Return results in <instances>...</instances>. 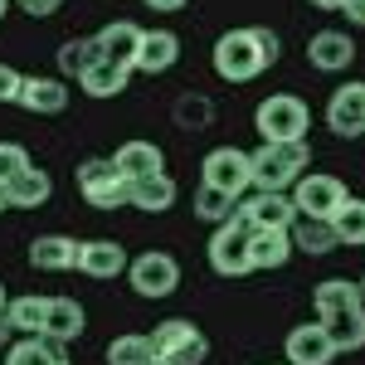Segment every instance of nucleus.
<instances>
[{"mask_svg":"<svg viewBox=\"0 0 365 365\" xmlns=\"http://www.w3.org/2000/svg\"><path fill=\"white\" fill-rule=\"evenodd\" d=\"M317 302V322L327 327V336L336 351H361L365 346V302L351 278H327L312 292Z\"/></svg>","mask_w":365,"mask_h":365,"instance_id":"nucleus-1","label":"nucleus"},{"mask_svg":"<svg viewBox=\"0 0 365 365\" xmlns=\"http://www.w3.org/2000/svg\"><path fill=\"white\" fill-rule=\"evenodd\" d=\"M253 161V190H278V195H287L302 175L312 170V146L307 141H278V146H258V151H249Z\"/></svg>","mask_w":365,"mask_h":365,"instance_id":"nucleus-2","label":"nucleus"},{"mask_svg":"<svg viewBox=\"0 0 365 365\" xmlns=\"http://www.w3.org/2000/svg\"><path fill=\"white\" fill-rule=\"evenodd\" d=\"M307 127H312V108L297 93H268L253 108V132L268 146H278V141H307Z\"/></svg>","mask_w":365,"mask_h":365,"instance_id":"nucleus-3","label":"nucleus"},{"mask_svg":"<svg viewBox=\"0 0 365 365\" xmlns=\"http://www.w3.org/2000/svg\"><path fill=\"white\" fill-rule=\"evenodd\" d=\"M210 58H215V73H220L225 83H253L263 68H273V63H268V54H263V44H258V25L220 34Z\"/></svg>","mask_w":365,"mask_h":365,"instance_id":"nucleus-4","label":"nucleus"},{"mask_svg":"<svg viewBox=\"0 0 365 365\" xmlns=\"http://www.w3.org/2000/svg\"><path fill=\"white\" fill-rule=\"evenodd\" d=\"M287 195H292V210H297L302 220H327V225H331V220L341 215V205L351 200V190H346V180H341V175L307 170Z\"/></svg>","mask_w":365,"mask_h":365,"instance_id":"nucleus-5","label":"nucleus"},{"mask_svg":"<svg viewBox=\"0 0 365 365\" xmlns=\"http://www.w3.org/2000/svg\"><path fill=\"white\" fill-rule=\"evenodd\" d=\"M73 180H78V195L93 210H122L127 195H132V180L113 166V156H88L83 166L73 170Z\"/></svg>","mask_w":365,"mask_h":365,"instance_id":"nucleus-6","label":"nucleus"},{"mask_svg":"<svg viewBox=\"0 0 365 365\" xmlns=\"http://www.w3.org/2000/svg\"><path fill=\"white\" fill-rule=\"evenodd\" d=\"M200 185L244 200V190H253V161H249V151H244V146H215V151L200 161Z\"/></svg>","mask_w":365,"mask_h":365,"instance_id":"nucleus-7","label":"nucleus"},{"mask_svg":"<svg viewBox=\"0 0 365 365\" xmlns=\"http://www.w3.org/2000/svg\"><path fill=\"white\" fill-rule=\"evenodd\" d=\"M127 282H132L137 297L161 302V297H170V292L180 287V263H175L170 253H161V249H146V253H137V258L127 263Z\"/></svg>","mask_w":365,"mask_h":365,"instance_id":"nucleus-8","label":"nucleus"},{"mask_svg":"<svg viewBox=\"0 0 365 365\" xmlns=\"http://www.w3.org/2000/svg\"><path fill=\"white\" fill-rule=\"evenodd\" d=\"M151 346H156V356H161V361H170V365H200L205 356H210L205 331H200L195 322H185V317L161 322V327L151 331Z\"/></svg>","mask_w":365,"mask_h":365,"instance_id":"nucleus-9","label":"nucleus"},{"mask_svg":"<svg viewBox=\"0 0 365 365\" xmlns=\"http://www.w3.org/2000/svg\"><path fill=\"white\" fill-rule=\"evenodd\" d=\"M249 234L253 229H244L239 220H229V225H220L210 234V268L220 278H244V273H253L249 268Z\"/></svg>","mask_w":365,"mask_h":365,"instance_id":"nucleus-10","label":"nucleus"},{"mask_svg":"<svg viewBox=\"0 0 365 365\" xmlns=\"http://www.w3.org/2000/svg\"><path fill=\"white\" fill-rule=\"evenodd\" d=\"M327 127H331L336 137H346V141L365 132V83L361 78L331 88V98H327Z\"/></svg>","mask_w":365,"mask_h":365,"instance_id":"nucleus-11","label":"nucleus"},{"mask_svg":"<svg viewBox=\"0 0 365 365\" xmlns=\"http://www.w3.org/2000/svg\"><path fill=\"white\" fill-rule=\"evenodd\" d=\"M234 220L244 229H292L297 225V210H292V195H268V190H258L253 200H239V210H234Z\"/></svg>","mask_w":365,"mask_h":365,"instance_id":"nucleus-12","label":"nucleus"},{"mask_svg":"<svg viewBox=\"0 0 365 365\" xmlns=\"http://www.w3.org/2000/svg\"><path fill=\"white\" fill-rule=\"evenodd\" d=\"M282 356H287V365H331L336 361V346H331V336H327L322 322H302V327L287 331Z\"/></svg>","mask_w":365,"mask_h":365,"instance_id":"nucleus-13","label":"nucleus"},{"mask_svg":"<svg viewBox=\"0 0 365 365\" xmlns=\"http://www.w3.org/2000/svg\"><path fill=\"white\" fill-rule=\"evenodd\" d=\"M356 58V39L346 29H317L307 39V63L317 73H346Z\"/></svg>","mask_w":365,"mask_h":365,"instance_id":"nucleus-14","label":"nucleus"},{"mask_svg":"<svg viewBox=\"0 0 365 365\" xmlns=\"http://www.w3.org/2000/svg\"><path fill=\"white\" fill-rule=\"evenodd\" d=\"M180 58V34L175 29H141V49H137V63L132 73H170Z\"/></svg>","mask_w":365,"mask_h":365,"instance_id":"nucleus-15","label":"nucleus"},{"mask_svg":"<svg viewBox=\"0 0 365 365\" xmlns=\"http://www.w3.org/2000/svg\"><path fill=\"white\" fill-rule=\"evenodd\" d=\"M29 268H39V273H73L78 268V239H68V234H39L29 244Z\"/></svg>","mask_w":365,"mask_h":365,"instance_id":"nucleus-16","label":"nucleus"},{"mask_svg":"<svg viewBox=\"0 0 365 365\" xmlns=\"http://www.w3.org/2000/svg\"><path fill=\"white\" fill-rule=\"evenodd\" d=\"M287 258H292V234L287 229H253L249 234V268L253 273L287 268Z\"/></svg>","mask_w":365,"mask_h":365,"instance_id":"nucleus-17","label":"nucleus"},{"mask_svg":"<svg viewBox=\"0 0 365 365\" xmlns=\"http://www.w3.org/2000/svg\"><path fill=\"white\" fill-rule=\"evenodd\" d=\"M127 249L117 244V239H88L78 244V273L88 278H117V273H127Z\"/></svg>","mask_w":365,"mask_h":365,"instance_id":"nucleus-18","label":"nucleus"},{"mask_svg":"<svg viewBox=\"0 0 365 365\" xmlns=\"http://www.w3.org/2000/svg\"><path fill=\"white\" fill-rule=\"evenodd\" d=\"M68 83L63 78H25V88H20V108L25 113H34V117H58L63 108H68Z\"/></svg>","mask_w":365,"mask_h":365,"instance_id":"nucleus-19","label":"nucleus"},{"mask_svg":"<svg viewBox=\"0 0 365 365\" xmlns=\"http://www.w3.org/2000/svg\"><path fill=\"white\" fill-rule=\"evenodd\" d=\"M0 190H5V205L10 210H39V205H49V195H54V180H49V170L29 166L15 180H5Z\"/></svg>","mask_w":365,"mask_h":365,"instance_id":"nucleus-20","label":"nucleus"},{"mask_svg":"<svg viewBox=\"0 0 365 365\" xmlns=\"http://www.w3.org/2000/svg\"><path fill=\"white\" fill-rule=\"evenodd\" d=\"M113 166L127 175V180H146L156 170H166V151L156 141H122L113 151Z\"/></svg>","mask_w":365,"mask_h":365,"instance_id":"nucleus-21","label":"nucleus"},{"mask_svg":"<svg viewBox=\"0 0 365 365\" xmlns=\"http://www.w3.org/2000/svg\"><path fill=\"white\" fill-rule=\"evenodd\" d=\"M93 39H98V54L103 58L132 68V63H137V49H141V25H132V20H113V25L98 29Z\"/></svg>","mask_w":365,"mask_h":365,"instance_id":"nucleus-22","label":"nucleus"},{"mask_svg":"<svg viewBox=\"0 0 365 365\" xmlns=\"http://www.w3.org/2000/svg\"><path fill=\"white\" fill-rule=\"evenodd\" d=\"M88 327V312L73 302V297H49V312H44V331L39 336H49L54 346H63V341H78Z\"/></svg>","mask_w":365,"mask_h":365,"instance_id":"nucleus-23","label":"nucleus"},{"mask_svg":"<svg viewBox=\"0 0 365 365\" xmlns=\"http://www.w3.org/2000/svg\"><path fill=\"white\" fill-rule=\"evenodd\" d=\"M127 205L141 210V215H166L170 205H175V180H170L166 170H156V175H146V180H132Z\"/></svg>","mask_w":365,"mask_h":365,"instance_id":"nucleus-24","label":"nucleus"},{"mask_svg":"<svg viewBox=\"0 0 365 365\" xmlns=\"http://www.w3.org/2000/svg\"><path fill=\"white\" fill-rule=\"evenodd\" d=\"M292 234V253H312V258H327V253H336V229L327 225V220H302L297 215V225L287 229Z\"/></svg>","mask_w":365,"mask_h":365,"instance_id":"nucleus-25","label":"nucleus"},{"mask_svg":"<svg viewBox=\"0 0 365 365\" xmlns=\"http://www.w3.org/2000/svg\"><path fill=\"white\" fill-rule=\"evenodd\" d=\"M44 312H49V297L25 292V297H10L5 302V322H10L15 336H39L44 331Z\"/></svg>","mask_w":365,"mask_h":365,"instance_id":"nucleus-26","label":"nucleus"},{"mask_svg":"<svg viewBox=\"0 0 365 365\" xmlns=\"http://www.w3.org/2000/svg\"><path fill=\"white\" fill-rule=\"evenodd\" d=\"M127 78H132V68H122L113 58H98L83 78H78V88H83L88 98H117V93H127Z\"/></svg>","mask_w":365,"mask_h":365,"instance_id":"nucleus-27","label":"nucleus"},{"mask_svg":"<svg viewBox=\"0 0 365 365\" xmlns=\"http://www.w3.org/2000/svg\"><path fill=\"white\" fill-rule=\"evenodd\" d=\"M98 58H103V54H98V39H93V34L63 39V44H58V73H63V78H83Z\"/></svg>","mask_w":365,"mask_h":365,"instance_id":"nucleus-28","label":"nucleus"},{"mask_svg":"<svg viewBox=\"0 0 365 365\" xmlns=\"http://www.w3.org/2000/svg\"><path fill=\"white\" fill-rule=\"evenodd\" d=\"M63 351H58L49 336H20L5 346V365H58Z\"/></svg>","mask_w":365,"mask_h":365,"instance_id":"nucleus-29","label":"nucleus"},{"mask_svg":"<svg viewBox=\"0 0 365 365\" xmlns=\"http://www.w3.org/2000/svg\"><path fill=\"white\" fill-rule=\"evenodd\" d=\"M331 229H336V244L341 249H365V200H346L341 205V215L331 220Z\"/></svg>","mask_w":365,"mask_h":365,"instance_id":"nucleus-30","label":"nucleus"},{"mask_svg":"<svg viewBox=\"0 0 365 365\" xmlns=\"http://www.w3.org/2000/svg\"><path fill=\"white\" fill-rule=\"evenodd\" d=\"M234 210H239V200L225 195V190H210V185H200L195 190V220H205V225H229L234 220Z\"/></svg>","mask_w":365,"mask_h":365,"instance_id":"nucleus-31","label":"nucleus"},{"mask_svg":"<svg viewBox=\"0 0 365 365\" xmlns=\"http://www.w3.org/2000/svg\"><path fill=\"white\" fill-rule=\"evenodd\" d=\"M210 122H215V103H210L205 93H180V103H175V127L205 132Z\"/></svg>","mask_w":365,"mask_h":365,"instance_id":"nucleus-32","label":"nucleus"},{"mask_svg":"<svg viewBox=\"0 0 365 365\" xmlns=\"http://www.w3.org/2000/svg\"><path fill=\"white\" fill-rule=\"evenodd\" d=\"M156 356L151 336H113L108 341V365H146Z\"/></svg>","mask_w":365,"mask_h":365,"instance_id":"nucleus-33","label":"nucleus"},{"mask_svg":"<svg viewBox=\"0 0 365 365\" xmlns=\"http://www.w3.org/2000/svg\"><path fill=\"white\" fill-rule=\"evenodd\" d=\"M34 161H29V151L20 146V141H0V185L5 180H15L20 170H29Z\"/></svg>","mask_w":365,"mask_h":365,"instance_id":"nucleus-34","label":"nucleus"},{"mask_svg":"<svg viewBox=\"0 0 365 365\" xmlns=\"http://www.w3.org/2000/svg\"><path fill=\"white\" fill-rule=\"evenodd\" d=\"M20 88H25V78H20L10 63H0V103H15V98H20Z\"/></svg>","mask_w":365,"mask_h":365,"instance_id":"nucleus-35","label":"nucleus"},{"mask_svg":"<svg viewBox=\"0 0 365 365\" xmlns=\"http://www.w3.org/2000/svg\"><path fill=\"white\" fill-rule=\"evenodd\" d=\"M58 5H63V0H20V10H25V15H34V20H49Z\"/></svg>","mask_w":365,"mask_h":365,"instance_id":"nucleus-36","label":"nucleus"},{"mask_svg":"<svg viewBox=\"0 0 365 365\" xmlns=\"http://www.w3.org/2000/svg\"><path fill=\"white\" fill-rule=\"evenodd\" d=\"M258 44H263V54H268V63H278V54H282V39L273 34V29H258Z\"/></svg>","mask_w":365,"mask_h":365,"instance_id":"nucleus-37","label":"nucleus"},{"mask_svg":"<svg viewBox=\"0 0 365 365\" xmlns=\"http://www.w3.org/2000/svg\"><path fill=\"white\" fill-rule=\"evenodd\" d=\"M341 15H351V25H365V0H346Z\"/></svg>","mask_w":365,"mask_h":365,"instance_id":"nucleus-38","label":"nucleus"},{"mask_svg":"<svg viewBox=\"0 0 365 365\" xmlns=\"http://www.w3.org/2000/svg\"><path fill=\"white\" fill-rule=\"evenodd\" d=\"M146 5H151V10H161V15H166V10H180V5H185V0H146Z\"/></svg>","mask_w":365,"mask_h":365,"instance_id":"nucleus-39","label":"nucleus"},{"mask_svg":"<svg viewBox=\"0 0 365 365\" xmlns=\"http://www.w3.org/2000/svg\"><path fill=\"white\" fill-rule=\"evenodd\" d=\"M10 341H15V331H10V322H5V317H0V351H5V346H10Z\"/></svg>","mask_w":365,"mask_h":365,"instance_id":"nucleus-40","label":"nucleus"},{"mask_svg":"<svg viewBox=\"0 0 365 365\" xmlns=\"http://www.w3.org/2000/svg\"><path fill=\"white\" fill-rule=\"evenodd\" d=\"M312 5H317V10H341L346 0H312Z\"/></svg>","mask_w":365,"mask_h":365,"instance_id":"nucleus-41","label":"nucleus"},{"mask_svg":"<svg viewBox=\"0 0 365 365\" xmlns=\"http://www.w3.org/2000/svg\"><path fill=\"white\" fill-rule=\"evenodd\" d=\"M5 302H10V297H5V282H0V317H5Z\"/></svg>","mask_w":365,"mask_h":365,"instance_id":"nucleus-42","label":"nucleus"},{"mask_svg":"<svg viewBox=\"0 0 365 365\" xmlns=\"http://www.w3.org/2000/svg\"><path fill=\"white\" fill-rule=\"evenodd\" d=\"M356 292H361V302H365V278H361V282H356Z\"/></svg>","mask_w":365,"mask_h":365,"instance_id":"nucleus-43","label":"nucleus"},{"mask_svg":"<svg viewBox=\"0 0 365 365\" xmlns=\"http://www.w3.org/2000/svg\"><path fill=\"white\" fill-rule=\"evenodd\" d=\"M146 365H170V361H161V356H151V361H146Z\"/></svg>","mask_w":365,"mask_h":365,"instance_id":"nucleus-44","label":"nucleus"},{"mask_svg":"<svg viewBox=\"0 0 365 365\" xmlns=\"http://www.w3.org/2000/svg\"><path fill=\"white\" fill-rule=\"evenodd\" d=\"M5 210H10V205H5V190H0V215H5Z\"/></svg>","mask_w":365,"mask_h":365,"instance_id":"nucleus-45","label":"nucleus"},{"mask_svg":"<svg viewBox=\"0 0 365 365\" xmlns=\"http://www.w3.org/2000/svg\"><path fill=\"white\" fill-rule=\"evenodd\" d=\"M5 5H10V0H0V20H5Z\"/></svg>","mask_w":365,"mask_h":365,"instance_id":"nucleus-46","label":"nucleus"},{"mask_svg":"<svg viewBox=\"0 0 365 365\" xmlns=\"http://www.w3.org/2000/svg\"><path fill=\"white\" fill-rule=\"evenodd\" d=\"M58 365H68V361H58Z\"/></svg>","mask_w":365,"mask_h":365,"instance_id":"nucleus-47","label":"nucleus"}]
</instances>
